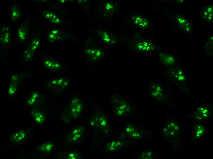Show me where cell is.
<instances>
[{"mask_svg": "<svg viewBox=\"0 0 213 159\" xmlns=\"http://www.w3.org/2000/svg\"><path fill=\"white\" fill-rule=\"evenodd\" d=\"M28 30L25 26H23L20 27L17 31V34L19 38L23 40L26 38Z\"/></svg>", "mask_w": 213, "mask_h": 159, "instance_id": "8fae6325", "label": "cell"}, {"mask_svg": "<svg viewBox=\"0 0 213 159\" xmlns=\"http://www.w3.org/2000/svg\"><path fill=\"white\" fill-rule=\"evenodd\" d=\"M118 142H111L108 146V148L110 150H114L118 146Z\"/></svg>", "mask_w": 213, "mask_h": 159, "instance_id": "9a60e30c", "label": "cell"}, {"mask_svg": "<svg viewBox=\"0 0 213 159\" xmlns=\"http://www.w3.org/2000/svg\"><path fill=\"white\" fill-rule=\"evenodd\" d=\"M44 65L49 69L56 70L61 68V65L58 63L54 61L47 60L44 62Z\"/></svg>", "mask_w": 213, "mask_h": 159, "instance_id": "ba28073f", "label": "cell"}, {"mask_svg": "<svg viewBox=\"0 0 213 159\" xmlns=\"http://www.w3.org/2000/svg\"><path fill=\"white\" fill-rule=\"evenodd\" d=\"M43 14L46 18L50 20L53 23L57 24L59 22L60 20L59 18L54 13L51 12L44 11H43Z\"/></svg>", "mask_w": 213, "mask_h": 159, "instance_id": "52a82bcc", "label": "cell"}, {"mask_svg": "<svg viewBox=\"0 0 213 159\" xmlns=\"http://www.w3.org/2000/svg\"><path fill=\"white\" fill-rule=\"evenodd\" d=\"M69 119H73L78 117L83 109L82 103L78 98H73L69 105Z\"/></svg>", "mask_w": 213, "mask_h": 159, "instance_id": "6da1fadb", "label": "cell"}, {"mask_svg": "<svg viewBox=\"0 0 213 159\" xmlns=\"http://www.w3.org/2000/svg\"><path fill=\"white\" fill-rule=\"evenodd\" d=\"M26 133L24 131H19L14 132L10 137V141L13 143L21 142L25 139Z\"/></svg>", "mask_w": 213, "mask_h": 159, "instance_id": "277c9868", "label": "cell"}, {"mask_svg": "<svg viewBox=\"0 0 213 159\" xmlns=\"http://www.w3.org/2000/svg\"><path fill=\"white\" fill-rule=\"evenodd\" d=\"M32 114L35 121L40 124L43 123L45 121V116L43 113L35 109L32 111Z\"/></svg>", "mask_w": 213, "mask_h": 159, "instance_id": "8992f818", "label": "cell"}, {"mask_svg": "<svg viewBox=\"0 0 213 159\" xmlns=\"http://www.w3.org/2000/svg\"><path fill=\"white\" fill-rule=\"evenodd\" d=\"M85 131V128L83 126L75 127L71 131V138L74 141H77L81 138L84 134Z\"/></svg>", "mask_w": 213, "mask_h": 159, "instance_id": "3957f363", "label": "cell"}, {"mask_svg": "<svg viewBox=\"0 0 213 159\" xmlns=\"http://www.w3.org/2000/svg\"><path fill=\"white\" fill-rule=\"evenodd\" d=\"M86 53L88 57L92 61L100 59L103 56V52L98 48L87 49L86 50Z\"/></svg>", "mask_w": 213, "mask_h": 159, "instance_id": "7a4b0ae2", "label": "cell"}, {"mask_svg": "<svg viewBox=\"0 0 213 159\" xmlns=\"http://www.w3.org/2000/svg\"><path fill=\"white\" fill-rule=\"evenodd\" d=\"M40 43L39 40L36 38L32 41L31 44V50H36L38 47Z\"/></svg>", "mask_w": 213, "mask_h": 159, "instance_id": "5bb4252c", "label": "cell"}, {"mask_svg": "<svg viewBox=\"0 0 213 159\" xmlns=\"http://www.w3.org/2000/svg\"><path fill=\"white\" fill-rule=\"evenodd\" d=\"M11 15L12 20H15L19 18L20 13L19 10L15 6H13L11 9Z\"/></svg>", "mask_w": 213, "mask_h": 159, "instance_id": "7c38bea8", "label": "cell"}, {"mask_svg": "<svg viewBox=\"0 0 213 159\" xmlns=\"http://www.w3.org/2000/svg\"><path fill=\"white\" fill-rule=\"evenodd\" d=\"M39 97V94L36 92H34L29 97L27 102L28 104L31 105L34 103L36 101Z\"/></svg>", "mask_w": 213, "mask_h": 159, "instance_id": "4fadbf2b", "label": "cell"}, {"mask_svg": "<svg viewBox=\"0 0 213 159\" xmlns=\"http://www.w3.org/2000/svg\"><path fill=\"white\" fill-rule=\"evenodd\" d=\"M32 55L31 53L29 52L26 53V54L24 55V56H25V57L24 58H25L26 59L28 58V59H30L32 57Z\"/></svg>", "mask_w": 213, "mask_h": 159, "instance_id": "d6986e66", "label": "cell"}, {"mask_svg": "<svg viewBox=\"0 0 213 159\" xmlns=\"http://www.w3.org/2000/svg\"><path fill=\"white\" fill-rule=\"evenodd\" d=\"M16 89L14 87H10L9 90V93L10 94H14L15 92Z\"/></svg>", "mask_w": 213, "mask_h": 159, "instance_id": "e0dca14e", "label": "cell"}, {"mask_svg": "<svg viewBox=\"0 0 213 159\" xmlns=\"http://www.w3.org/2000/svg\"><path fill=\"white\" fill-rule=\"evenodd\" d=\"M9 36L7 33H6L4 35V40L5 43L7 42L9 40Z\"/></svg>", "mask_w": 213, "mask_h": 159, "instance_id": "ac0fdd59", "label": "cell"}, {"mask_svg": "<svg viewBox=\"0 0 213 159\" xmlns=\"http://www.w3.org/2000/svg\"><path fill=\"white\" fill-rule=\"evenodd\" d=\"M61 35L59 31L57 29L52 30L48 35L49 40L52 41L59 40L61 38Z\"/></svg>", "mask_w": 213, "mask_h": 159, "instance_id": "9c48e42d", "label": "cell"}, {"mask_svg": "<svg viewBox=\"0 0 213 159\" xmlns=\"http://www.w3.org/2000/svg\"><path fill=\"white\" fill-rule=\"evenodd\" d=\"M69 81L62 79H58L52 80L51 84L56 87H63L66 86Z\"/></svg>", "mask_w": 213, "mask_h": 159, "instance_id": "30bf717a", "label": "cell"}, {"mask_svg": "<svg viewBox=\"0 0 213 159\" xmlns=\"http://www.w3.org/2000/svg\"><path fill=\"white\" fill-rule=\"evenodd\" d=\"M54 147V144L51 142H48L42 144L37 148L38 151L41 152H50Z\"/></svg>", "mask_w": 213, "mask_h": 159, "instance_id": "5b68a950", "label": "cell"}, {"mask_svg": "<svg viewBox=\"0 0 213 159\" xmlns=\"http://www.w3.org/2000/svg\"><path fill=\"white\" fill-rule=\"evenodd\" d=\"M78 156L75 153H72L69 155L68 158L69 159H76Z\"/></svg>", "mask_w": 213, "mask_h": 159, "instance_id": "2e32d148", "label": "cell"}]
</instances>
